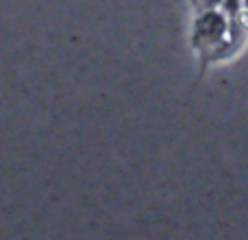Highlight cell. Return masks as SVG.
Instances as JSON below:
<instances>
[{"label": "cell", "mask_w": 248, "mask_h": 240, "mask_svg": "<svg viewBox=\"0 0 248 240\" xmlns=\"http://www.w3.org/2000/svg\"><path fill=\"white\" fill-rule=\"evenodd\" d=\"M224 33H227V17H224V13L209 9L207 13H202L198 17L194 42H196V46H202L207 51H216V48L222 46Z\"/></svg>", "instance_id": "cell-1"}, {"label": "cell", "mask_w": 248, "mask_h": 240, "mask_svg": "<svg viewBox=\"0 0 248 240\" xmlns=\"http://www.w3.org/2000/svg\"><path fill=\"white\" fill-rule=\"evenodd\" d=\"M222 9H224V16L240 17L242 9H244V0H222Z\"/></svg>", "instance_id": "cell-2"}, {"label": "cell", "mask_w": 248, "mask_h": 240, "mask_svg": "<svg viewBox=\"0 0 248 240\" xmlns=\"http://www.w3.org/2000/svg\"><path fill=\"white\" fill-rule=\"evenodd\" d=\"M244 9H246V11H248V0H244Z\"/></svg>", "instance_id": "cell-3"}]
</instances>
